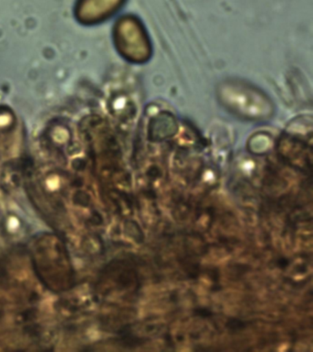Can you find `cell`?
<instances>
[{"label":"cell","instance_id":"cell-1","mask_svg":"<svg viewBox=\"0 0 313 352\" xmlns=\"http://www.w3.org/2000/svg\"><path fill=\"white\" fill-rule=\"evenodd\" d=\"M123 0H81L78 16L86 21H93L116 10Z\"/></svg>","mask_w":313,"mask_h":352}]
</instances>
